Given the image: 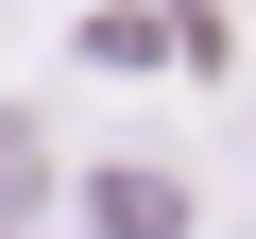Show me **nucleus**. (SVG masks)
I'll use <instances>...</instances> for the list:
<instances>
[{"label":"nucleus","mask_w":256,"mask_h":239,"mask_svg":"<svg viewBox=\"0 0 256 239\" xmlns=\"http://www.w3.org/2000/svg\"><path fill=\"white\" fill-rule=\"evenodd\" d=\"M18 205H34V137L0 120V239H18Z\"/></svg>","instance_id":"2"},{"label":"nucleus","mask_w":256,"mask_h":239,"mask_svg":"<svg viewBox=\"0 0 256 239\" xmlns=\"http://www.w3.org/2000/svg\"><path fill=\"white\" fill-rule=\"evenodd\" d=\"M86 222H102V239H171V222H188V188H171V171H102V188H86Z\"/></svg>","instance_id":"1"}]
</instances>
